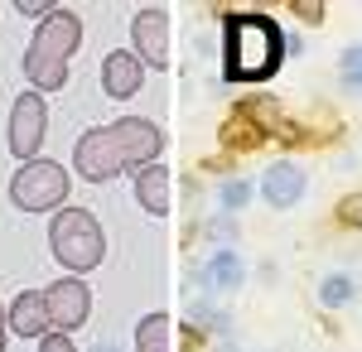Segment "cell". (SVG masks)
I'll use <instances>...</instances> for the list:
<instances>
[{
    "mask_svg": "<svg viewBox=\"0 0 362 352\" xmlns=\"http://www.w3.org/2000/svg\"><path fill=\"white\" fill-rule=\"evenodd\" d=\"M160 150H165V136H160L155 121H145V116H121L112 126H92L87 136H78L73 164H78V174H83L87 184H107V179L126 174V169L140 174L145 164L160 160Z\"/></svg>",
    "mask_w": 362,
    "mask_h": 352,
    "instance_id": "1",
    "label": "cell"
},
{
    "mask_svg": "<svg viewBox=\"0 0 362 352\" xmlns=\"http://www.w3.org/2000/svg\"><path fill=\"white\" fill-rule=\"evenodd\" d=\"M285 63V34L261 10H237L223 20V78L227 82H266Z\"/></svg>",
    "mask_w": 362,
    "mask_h": 352,
    "instance_id": "2",
    "label": "cell"
},
{
    "mask_svg": "<svg viewBox=\"0 0 362 352\" xmlns=\"http://www.w3.org/2000/svg\"><path fill=\"white\" fill-rule=\"evenodd\" d=\"M78 44H83V20H78L73 10H63V5H58L49 20H39L34 39H29V49H25V78L34 82V87H44V92L68 87V58L78 54Z\"/></svg>",
    "mask_w": 362,
    "mask_h": 352,
    "instance_id": "3",
    "label": "cell"
},
{
    "mask_svg": "<svg viewBox=\"0 0 362 352\" xmlns=\"http://www.w3.org/2000/svg\"><path fill=\"white\" fill-rule=\"evenodd\" d=\"M49 246H54V261L73 275H87L92 266H102V256H107L102 222L87 208H58L54 227H49Z\"/></svg>",
    "mask_w": 362,
    "mask_h": 352,
    "instance_id": "4",
    "label": "cell"
},
{
    "mask_svg": "<svg viewBox=\"0 0 362 352\" xmlns=\"http://www.w3.org/2000/svg\"><path fill=\"white\" fill-rule=\"evenodd\" d=\"M10 198L25 213H54L58 203H68V169L54 160H29L10 179Z\"/></svg>",
    "mask_w": 362,
    "mask_h": 352,
    "instance_id": "5",
    "label": "cell"
},
{
    "mask_svg": "<svg viewBox=\"0 0 362 352\" xmlns=\"http://www.w3.org/2000/svg\"><path fill=\"white\" fill-rule=\"evenodd\" d=\"M49 131V107H44V92H20L15 111H10V150L20 160H39V145Z\"/></svg>",
    "mask_w": 362,
    "mask_h": 352,
    "instance_id": "6",
    "label": "cell"
},
{
    "mask_svg": "<svg viewBox=\"0 0 362 352\" xmlns=\"http://www.w3.org/2000/svg\"><path fill=\"white\" fill-rule=\"evenodd\" d=\"M44 309H49L54 333H73V328H83V319L92 314V290H87V280H78V275L54 280V285L44 290Z\"/></svg>",
    "mask_w": 362,
    "mask_h": 352,
    "instance_id": "7",
    "label": "cell"
},
{
    "mask_svg": "<svg viewBox=\"0 0 362 352\" xmlns=\"http://www.w3.org/2000/svg\"><path fill=\"white\" fill-rule=\"evenodd\" d=\"M131 39H136V63H150V68H165L169 63V15L165 10H140L136 25H131Z\"/></svg>",
    "mask_w": 362,
    "mask_h": 352,
    "instance_id": "8",
    "label": "cell"
},
{
    "mask_svg": "<svg viewBox=\"0 0 362 352\" xmlns=\"http://www.w3.org/2000/svg\"><path fill=\"white\" fill-rule=\"evenodd\" d=\"M5 328H10V333H20V338H44V328H49L44 290H25V295H15V299H10Z\"/></svg>",
    "mask_w": 362,
    "mask_h": 352,
    "instance_id": "9",
    "label": "cell"
},
{
    "mask_svg": "<svg viewBox=\"0 0 362 352\" xmlns=\"http://www.w3.org/2000/svg\"><path fill=\"white\" fill-rule=\"evenodd\" d=\"M102 87H107V97H136L140 92V63L136 54H126V49H116V54H107V63H102Z\"/></svg>",
    "mask_w": 362,
    "mask_h": 352,
    "instance_id": "10",
    "label": "cell"
},
{
    "mask_svg": "<svg viewBox=\"0 0 362 352\" xmlns=\"http://www.w3.org/2000/svg\"><path fill=\"white\" fill-rule=\"evenodd\" d=\"M136 203L145 208V213H155V217L169 213V169L160 160L145 164V169L136 174Z\"/></svg>",
    "mask_w": 362,
    "mask_h": 352,
    "instance_id": "11",
    "label": "cell"
},
{
    "mask_svg": "<svg viewBox=\"0 0 362 352\" xmlns=\"http://www.w3.org/2000/svg\"><path fill=\"white\" fill-rule=\"evenodd\" d=\"M261 189H266V203H276V208H295V203L305 198V169H295V164H276V169L261 179Z\"/></svg>",
    "mask_w": 362,
    "mask_h": 352,
    "instance_id": "12",
    "label": "cell"
},
{
    "mask_svg": "<svg viewBox=\"0 0 362 352\" xmlns=\"http://www.w3.org/2000/svg\"><path fill=\"white\" fill-rule=\"evenodd\" d=\"M136 352H169V314H145L136 324Z\"/></svg>",
    "mask_w": 362,
    "mask_h": 352,
    "instance_id": "13",
    "label": "cell"
},
{
    "mask_svg": "<svg viewBox=\"0 0 362 352\" xmlns=\"http://www.w3.org/2000/svg\"><path fill=\"white\" fill-rule=\"evenodd\" d=\"M15 10H20V15H34V20H49L58 5L54 0H15Z\"/></svg>",
    "mask_w": 362,
    "mask_h": 352,
    "instance_id": "14",
    "label": "cell"
},
{
    "mask_svg": "<svg viewBox=\"0 0 362 352\" xmlns=\"http://www.w3.org/2000/svg\"><path fill=\"white\" fill-rule=\"evenodd\" d=\"M338 217H343L348 227H362V193H353V198H343V208H338Z\"/></svg>",
    "mask_w": 362,
    "mask_h": 352,
    "instance_id": "15",
    "label": "cell"
},
{
    "mask_svg": "<svg viewBox=\"0 0 362 352\" xmlns=\"http://www.w3.org/2000/svg\"><path fill=\"white\" fill-rule=\"evenodd\" d=\"M39 352H78V348H73L68 333H44V338H39Z\"/></svg>",
    "mask_w": 362,
    "mask_h": 352,
    "instance_id": "16",
    "label": "cell"
},
{
    "mask_svg": "<svg viewBox=\"0 0 362 352\" xmlns=\"http://www.w3.org/2000/svg\"><path fill=\"white\" fill-rule=\"evenodd\" d=\"M343 73L353 82H362V49H348V54H343Z\"/></svg>",
    "mask_w": 362,
    "mask_h": 352,
    "instance_id": "17",
    "label": "cell"
},
{
    "mask_svg": "<svg viewBox=\"0 0 362 352\" xmlns=\"http://www.w3.org/2000/svg\"><path fill=\"white\" fill-rule=\"evenodd\" d=\"M295 10H300V20H314V25L324 20V5H319V0H314V5H309V0H295Z\"/></svg>",
    "mask_w": 362,
    "mask_h": 352,
    "instance_id": "18",
    "label": "cell"
},
{
    "mask_svg": "<svg viewBox=\"0 0 362 352\" xmlns=\"http://www.w3.org/2000/svg\"><path fill=\"white\" fill-rule=\"evenodd\" d=\"M343 295H348V285H343V280H334V285H324V299H329V304H338Z\"/></svg>",
    "mask_w": 362,
    "mask_h": 352,
    "instance_id": "19",
    "label": "cell"
},
{
    "mask_svg": "<svg viewBox=\"0 0 362 352\" xmlns=\"http://www.w3.org/2000/svg\"><path fill=\"white\" fill-rule=\"evenodd\" d=\"M0 352H5V309H0Z\"/></svg>",
    "mask_w": 362,
    "mask_h": 352,
    "instance_id": "20",
    "label": "cell"
},
{
    "mask_svg": "<svg viewBox=\"0 0 362 352\" xmlns=\"http://www.w3.org/2000/svg\"><path fill=\"white\" fill-rule=\"evenodd\" d=\"M97 352H116V348H107V343H102V348H97Z\"/></svg>",
    "mask_w": 362,
    "mask_h": 352,
    "instance_id": "21",
    "label": "cell"
}]
</instances>
